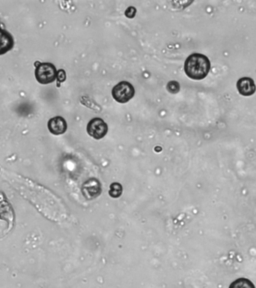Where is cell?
<instances>
[{
    "label": "cell",
    "mask_w": 256,
    "mask_h": 288,
    "mask_svg": "<svg viewBox=\"0 0 256 288\" xmlns=\"http://www.w3.org/2000/svg\"><path fill=\"white\" fill-rule=\"evenodd\" d=\"M13 46L14 40L12 35L0 27V55H3L12 49Z\"/></svg>",
    "instance_id": "9c48e42d"
},
{
    "label": "cell",
    "mask_w": 256,
    "mask_h": 288,
    "mask_svg": "<svg viewBox=\"0 0 256 288\" xmlns=\"http://www.w3.org/2000/svg\"><path fill=\"white\" fill-rule=\"evenodd\" d=\"M0 220L8 223L5 234L11 232L15 224V213L12 205L2 192H0Z\"/></svg>",
    "instance_id": "3957f363"
},
{
    "label": "cell",
    "mask_w": 256,
    "mask_h": 288,
    "mask_svg": "<svg viewBox=\"0 0 256 288\" xmlns=\"http://www.w3.org/2000/svg\"><path fill=\"white\" fill-rule=\"evenodd\" d=\"M47 126L51 133L55 135H63L68 128L66 121L61 116H56L50 119Z\"/></svg>",
    "instance_id": "52a82bcc"
},
{
    "label": "cell",
    "mask_w": 256,
    "mask_h": 288,
    "mask_svg": "<svg viewBox=\"0 0 256 288\" xmlns=\"http://www.w3.org/2000/svg\"><path fill=\"white\" fill-rule=\"evenodd\" d=\"M239 93L244 96H251L256 92V86L254 81L250 78H242L237 82Z\"/></svg>",
    "instance_id": "8992f818"
},
{
    "label": "cell",
    "mask_w": 256,
    "mask_h": 288,
    "mask_svg": "<svg viewBox=\"0 0 256 288\" xmlns=\"http://www.w3.org/2000/svg\"><path fill=\"white\" fill-rule=\"evenodd\" d=\"M108 132L107 124L101 118H94L87 125V132L96 140H101Z\"/></svg>",
    "instance_id": "5b68a950"
},
{
    "label": "cell",
    "mask_w": 256,
    "mask_h": 288,
    "mask_svg": "<svg viewBox=\"0 0 256 288\" xmlns=\"http://www.w3.org/2000/svg\"><path fill=\"white\" fill-rule=\"evenodd\" d=\"M135 95V89L132 84L127 81L118 83L112 90V95L118 103L125 104L132 99Z\"/></svg>",
    "instance_id": "277c9868"
},
{
    "label": "cell",
    "mask_w": 256,
    "mask_h": 288,
    "mask_svg": "<svg viewBox=\"0 0 256 288\" xmlns=\"http://www.w3.org/2000/svg\"><path fill=\"white\" fill-rule=\"evenodd\" d=\"M122 192L123 188L121 184L114 182L110 185L109 194L112 198H118L122 195Z\"/></svg>",
    "instance_id": "8fae6325"
},
{
    "label": "cell",
    "mask_w": 256,
    "mask_h": 288,
    "mask_svg": "<svg viewBox=\"0 0 256 288\" xmlns=\"http://www.w3.org/2000/svg\"><path fill=\"white\" fill-rule=\"evenodd\" d=\"M101 186L99 182L97 179H88L84 183L83 187V193L84 196L88 199H92L100 195Z\"/></svg>",
    "instance_id": "ba28073f"
},
{
    "label": "cell",
    "mask_w": 256,
    "mask_h": 288,
    "mask_svg": "<svg viewBox=\"0 0 256 288\" xmlns=\"http://www.w3.org/2000/svg\"><path fill=\"white\" fill-rule=\"evenodd\" d=\"M229 288H256V287L251 281L241 278L232 282Z\"/></svg>",
    "instance_id": "30bf717a"
},
{
    "label": "cell",
    "mask_w": 256,
    "mask_h": 288,
    "mask_svg": "<svg viewBox=\"0 0 256 288\" xmlns=\"http://www.w3.org/2000/svg\"><path fill=\"white\" fill-rule=\"evenodd\" d=\"M211 69V62L206 56L193 54L187 57L184 63L186 75L195 81L203 80L207 76Z\"/></svg>",
    "instance_id": "6da1fadb"
},
{
    "label": "cell",
    "mask_w": 256,
    "mask_h": 288,
    "mask_svg": "<svg viewBox=\"0 0 256 288\" xmlns=\"http://www.w3.org/2000/svg\"><path fill=\"white\" fill-rule=\"evenodd\" d=\"M57 80H58V82H64V81L66 80V74H65V71L62 69L58 70V71H57Z\"/></svg>",
    "instance_id": "5bb4252c"
},
{
    "label": "cell",
    "mask_w": 256,
    "mask_h": 288,
    "mask_svg": "<svg viewBox=\"0 0 256 288\" xmlns=\"http://www.w3.org/2000/svg\"><path fill=\"white\" fill-rule=\"evenodd\" d=\"M136 14H137V9L133 6L129 7L125 11V16L131 19L136 16Z\"/></svg>",
    "instance_id": "4fadbf2b"
},
{
    "label": "cell",
    "mask_w": 256,
    "mask_h": 288,
    "mask_svg": "<svg viewBox=\"0 0 256 288\" xmlns=\"http://www.w3.org/2000/svg\"><path fill=\"white\" fill-rule=\"evenodd\" d=\"M167 88L170 93L176 94L180 91V85L177 81H170L167 84Z\"/></svg>",
    "instance_id": "7c38bea8"
},
{
    "label": "cell",
    "mask_w": 256,
    "mask_h": 288,
    "mask_svg": "<svg viewBox=\"0 0 256 288\" xmlns=\"http://www.w3.org/2000/svg\"><path fill=\"white\" fill-rule=\"evenodd\" d=\"M37 81L41 84H49L57 79V71L55 65L50 62H44L37 65L35 71Z\"/></svg>",
    "instance_id": "7a4b0ae2"
}]
</instances>
